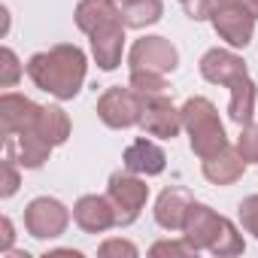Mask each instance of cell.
Masks as SVG:
<instances>
[{
  "label": "cell",
  "instance_id": "cell-33",
  "mask_svg": "<svg viewBox=\"0 0 258 258\" xmlns=\"http://www.w3.org/2000/svg\"><path fill=\"white\" fill-rule=\"evenodd\" d=\"M118 4H124V0H118Z\"/></svg>",
  "mask_w": 258,
  "mask_h": 258
},
{
  "label": "cell",
  "instance_id": "cell-3",
  "mask_svg": "<svg viewBox=\"0 0 258 258\" xmlns=\"http://www.w3.org/2000/svg\"><path fill=\"white\" fill-rule=\"evenodd\" d=\"M106 198L115 210V228H127L140 219V213L149 201V185L140 173L118 170L106 182Z\"/></svg>",
  "mask_w": 258,
  "mask_h": 258
},
{
  "label": "cell",
  "instance_id": "cell-4",
  "mask_svg": "<svg viewBox=\"0 0 258 258\" xmlns=\"http://www.w3.org/2000/svg\"><path fill=\"white\" fill-rule=\"evenodd\" d=\"M97 118L112 131H127L143 118V97L131 85H112L97 97Z\"/></svg>",
  "mask_w": 258,
  "mask_h": 258
},
{
  "label": "cell",
  "instance_id": "cell-23",
  "mask_svg": "<svg viewBox=\"0 0 258 258\" xmlns=\"http://www.w3.org/2000/svg\"><path fill=\"white\" fill-rule=\"evenodd\" d=\"M127 85H131L140 97H155V94H164L167 91L164 73H152V70H131Z\"/></svg>",
  "mask_w": 258,
  "mask_h": 258
},
{
  "label": "cell",
  "instance_id": "cell-15",
  "mask_svg": "<svg viewBox=\"0 0 258 258\" xmlns=\"http://www.w3.org/2000/svg\"><path fill=\"white\" fill-rule=\"evenodd\" d=\"M4 143H7V155L16 158L19 167H25V170H40V167L49 161L52 149H55V146H52L49 140H43L37 131H22V134H16V137H4Z\"/></svg>",
  "mask_w": 258,
  "mask_h": 258
},
{
  "label": "cell",
  "instance_id": "cell-7",
  "mask_svg": "<svg viewBox=\"0 0 258 258\" xmlns=\"http://www.w3.org/2000/svg\"><path fill=\"white\" fill-rule=\"evenodd\" d=\"M255 16L240 10V7H231V4H222L210 13V25L213 31L231 46V49H246L255 37Z\"/></svg>",
  "mask_w": 258,
  "mask_h": 258
},
{
  "label": "cell",
  "instance_id": "cell-30",
  "mask_svg": "<svg viewBox=\"0 0 258 258\" xmlns=\"http://www.w3.org/2000/svg\"><path fill=\"white\" fill-rule=\"evenodd\" d=\"M16 243V228H13V219L4 216L0 219V252H10Z\"/></svg>",
  "mask_w": 258,
  "mask_h": 258
},
{
  "label": "cell",
  "instance_id": "cell-32",
  "mask_svg": "<svg viewBox=\"0 0 258 258\" xmlns=\"http://www.w3.org/2000/svg\"><path fill=\"white\" fill-rule=\"evenodd\" d=\"M55 255H70V258H82V252H79V249H49V252H46V258H55Z\"/></svg>",
  "mask_w": 258,
  "mask_h": 258
},
{
  "label": "cell",
  "instance_id": "cell-18",
  "mask_svg": "<svg viewBox=\"0 0 258 258\" xmlns=\"http://www.w3.org/2000/svg\"><path fill=\"white\" fill-rule=\"evenodd\" d=\"M121 19V4L118 0H79L73 10V22L82 34H94L100 25Z\"/></svg>",
  "mask_w": 258,
  "mask_h": 258
},
{
  "label": "cell",
  "instance_id": "cell-10",
  "mask_svg": "<svg viewBox=\"0 0 258 258\" xmlns=\"http://www.w3.org/2000/svg\"><path fill=\"white\" fill-rule=\"evenodd\" d=\"M88 40H91V55L100 70L109 73L121 64V52H124V22L121 19L100 25L94 34H88Z\"/></svg>",
  "mask_w": 258,
  "mask_h": 258
},
{
  "label": "cell",
  "instance_id": "cell-21",
  "mask_svg": "<svg viewBox=\"0 0 258 258\" xmlns=\"http://www.w3.org/2000/svg\"><path fill=\"white\" fill-rule=\"evenodd\" d=\"M161 16H164L161 0H124L121 4V22H124V28H134V31L158 25Z\"/></svg>",
  "mask_w": 258,
  "mask_h": 258
},
{
  "label": "cell",
  "instance_id": "cell-25",
  "mask_svg": "<svg viewBox=\"0 0 258 258\" xmlns=\"http://www.w3.org/2000/svg\"><path fill=\"white\" fill-rule=\"evenodd\" d=\"M149 255L152 258H191V255H198V249L185 237H179V240H158V243H152Z\"/></svg>",
  "mask_w": 258,
  "mask_h": 258
},
{
  "label": "cell",
  "instance_id": "cell-13",
  "mask_svg": "<svg viewBox=\"0 0 258 258\" xmlns=\"http://www.w3.org/2000/svg\"><path fill=\"white\" fill-rule=\"evenodd\" d=\"M73 222L85 234H103L115 228V210L106 195H82L73 204Z\"/></svg>",
  "mask_w": 258,
  "mask_h": 258
},
{
  "label": "cell",
  "instance_id": "cell-9",
  "mask_svg": "<svg viewBox=\"0 0 258 258\" xmlns=\"http://www.w3.org/2000/svg\"><path fill=\"white\" fill-rule=\"evenodd\" d=\"M40 103H34L25 94L4 91L0 94V131L4 137H16L22 131H34V124L40 118Z\"/></svg>",
  "mask_w": 258,
  "mask_h": 258
},
{
  "label": "cell",
  "instance_id": "cell-34",
  "mask_svg": "<svg viewBox=\"0 0 258 258\" xmlns=\"http://www.w3.org/2000/svg\"><path fill=\"white\" fill-rule=\"evenodd\" d=\"M179 4H185V0H179Z\"/></svg>",
  "mask_w": 258,
  "mask_h": 258
},
{
  "label": "cell",
  "instance_id": "cell-5",
  "mask_svg": "<svg viewBox=\"0 0 258 258\" xmlns=\"http://www.w3.org/2000/svg\"><path fill=\"white\" fill-rule=\"evenodd\" d=\"M70 210L58 201V198H34L28 207H25V231L34 237V240H55L67 231L70 225Z\"/></svg>",
  "mask_w": 258,
  "mask_h": 258
},
{
  "label": "cell",
  "instance_id": "cell-27",
  "mask_svg": "<svg viewBox=\"0 0 258 258\" xmlns=\"http://www.w3.org/2000/svg\"><path fill=\"white\" fill-rule=\"evenodd\" d=\"M97 255H100V258H137V255H140V249H137L131 240L109 237V240H103V243H100Z\"/></svg>",
  "mask_w": 258,
  "mask_h": 258
},
{
  "label": "cell",
  "instance_id": "cell-16",
  "mask_svg": "<svg viewBox=\"0 0 258 258\" xmlns=\"http://www.w3.org/2000/svg\"><path fill=\"white\" fill-rule=\"evenodd\" d=\"M121 164H124V170L140 173V176H158V173H164V167H167V155H164V149H161L155 140L137 137L131 146L124 149Z\"/></svg>",
  "mask_w": 258,
  "mask_h": 258
},
{
  "label": "cell",
  "instance_id": "cell-28",
  "mask_svg": "<svg viewBox=\"0 0 258 258\" xmlns=\"http://www.w3.org/2000/svg\"><path fill=\"white\" fill-rule=\"evenodd\" d=\"M237 219H240L243 231L252 234V237L258 240V195H249V198L240 201V207H237Z\"/></svg>",
  "mask_w": 258,
  "mask_h": 258
},
{
  "label": "cell",
  "instance_id": "cell-11",
  "mask_svg": "<svg viewBox=\"0 0 258 258\" xmlns=\"http://www.w3.org/2000/svg\"><path fill=\"white\" fill-rule=\"evenodd\" d=\"M198 70H201V76H204L207 82H213V85H225V88H228L231 82H237L240 76L249 73V70H246V61H243L237 52H231V49H219V46L201 55Z\"/></svg>",
  "mask_w": 258,
  "mask_h": 258
},
{
  "label": "cell",
  "instance_id": "cell-1",
  "mask_svg": "<svg viewBox=\"0 0 258 258\" xmlns=\"http://www.w3.org/2000/svg\"><path fill=\"white\" fill-rule=\"evenodd\" d=\"M31 82L52 94L55 100H73L82 91L85 73H88V58L79 46L73 43H58L46 52H34L25 64Z\"/></svg>",
  "mask_w": 258,
  "mask_h": 258
},
{
  "label": "cell",
  "instance_id": "cell-19",
  "mask_svg": "<svg viewBox=\"0 0 258 258\" xmlns=\"http://www.w3.org/2000/svg\"><path fill=\"white\" fill-rule=\"evenodd\" d=\"M70 115L61 109V106H55V103H46L43 109H40V118H37V124H34V131L43 137V140H49L52 146H64L67 143V137H70Z\"/></svg>",
  "mask_w": 258,
  "mask_h": 258
},
{
  "label": "cell",
  "instance_id": "cell-17",
  "mask_svg": "<svg viewBox=\"0 0 258 258\" xmlns=\"http://www.w3.org/2000/svg\"><path fill=\"white\" fill-rule=\"evenodd\" d=\"M201 170H204V179L213 182V185H231L237 179H243L246 173V158L240 155L237 146H225L219 152H213L210 158L201 161Z\"/></svg>",
  "mask_w": 258,
  "mask_h": 258
},
{
  "label": "cell",
  "instance_id": "cell-29",
  "mask_svg": "<svg viewBox=\"0 0 258 258\" xmlns=\"http://www.w3.org/2000/svg\"><path fill=\"white\" fill-rule=\"evenodd\" d=\"M22 185V173H19V161L4 155V179H0V198H13Z\"/></svg>",
  "mask_w": 258,
  "mask_h": 258
},
{
  "label": "cell",
  "instance_id": "cell-12",
  "mask_svg": "<svg viewBox=\"0 0 258 258\" xmlns=\"http://www.w3.org/2000/svg\"><path fill=\"white\" fill-rule=\"evenodd\" d=\"M222 222H225V216H219L213 207H207V204L195 201V204H191V210H188V216H185L182 237H185L198 252H201V249H207V252H210V246H213V243H216V237H219Z\"/></svg>",
  "mask_w": 258,
  "mask_h": 258
},
{
  "label": "cell",
  "instance_id": "cell-24",
  "mask_svg": "<svg viewBox=\"0 0 258 258\" xmlns=\"http://www.w3.org/2000/svg\"><path fill=\"white\" fill-rule=\"evenodd\" d=\"M25 73H28V70L22 67L19 55H16L10 46L0 49V88H16V82H19Z\"/></svg>",
  "mask_w": 258,
  "mask_h": 258
},
{
  "label": "cell",
  "instance_id": "cell-26",
  "mask_svg": "<svg viewBox=\"0 0 258 258\" xmlns=\"http://www.w3.org/2000/svg\"><path fill=\"white\" fill-rule=\"evenodd\" d=\"M237 149L246 158V164H258V124H240V137H237Z\"/></svg>",
  "mask_w": 258,
  "mask_h": 258
},
{
  "label": "cell",
  "instance_id": "cell-20",
  "mask_svg": "<svg viewBox=\"0 0 258 258\" xmlns=\"http://www.w3.org/2000/svg\"><path fill=\"white\" fill-rule=\"evenodd\" d=\"M228 91H231V100H228V115H231V121L249 124L252 115H255V82H252V76H249V73L240 76L237 82L228 85Z\"/></svg>",
  "mask_w": 258,
  "mask_h": 258
},
{
  "label": "cell",
  "instance_id": "cell-8",
  "mask_svg": "<svg viewBox=\"0 0 258 258\" xmlns=\"http://www.w3.org/2000/svg\"><path fill=\"white\" fill-rule=\"evenodd\" d=\"M140 127L149 137L158 140H173L182 131V112L179 106H173V100L167 94H155V97H143V118Z\"/></svg>",
  "mask_w": 258,
  "mask_h": 258
},
{
  "label": "cell",
  "instance_id": "cell-31",
  "mask_svg": "<svg viewBox=\"0 0 258 258\" xmlns=\"http://www.w3.org/2000/svg\"><path fill=\"white\" fill-rule=\"evenodd\" d=\"M222 4L240 7V10H246V13H252V16L258 19V0H213V10H216V7H222Z\"/></svg>",
  "mask_w": 258,
  "mask_h": 258
},
{
  "label": "cell",
  "instance_id": "cell-22",
  "mask_svg": "<svg viewBox=\"0 0 258 258\" xmlns=\"http://www.w3.org/2000/svg\"><path fill=\"white\" fill-rule=\"evenodd\" d=\"M210 252L219 255V258H234V255H243V252H246V240H243L240 228H237L231 219L222 222L219 237H216V243L210 246Z\"/></svg>",
  "mask_w": 258,
  "mask_h": 258
},
{
  "label": "cell",
  "instance_id": "cell-2",
  "mask_svg": "<svg viewBox=\"0 0 258 258\" xmlns=\"http://www.w3.org/2000/svg\"><path fill=\"white\" fill-rule=\"evenodd\" d=\"M179 112H182V131L188 134V146L201 161L228 146L225 124H222L219 109H216V103L210 97L195 94L179 106Z\"/></svg>",
  "mask_w": 258,
  "mask_h": 258
},
{
  "label": "cell",
  "instance_id": "cell-14",
  "mask_svg": "<svg viewBox=\"0 0 258 258\" xmlns=\"http://www.w3.org/2000/svg\"><path fill=\"white\" fill-rule=\"evenodd\" d=\"M191 204H195V195H191L188 188H182V185H167V188L158 195L155 210H152L158 228H164V231H182Z\"/></svg>",
  "mask_w": 258,
  "mask_h": 258
},
{
  "label": "cell",
  "instance_id": "cell-6",
  "mask_svg": "<svg viewBox=\"0 0 258 258\" xmlns=\"http://www.w3.org/2000/svg\"><path fill=\"white\" fill-rule=\"evenodd\" d=\"M179 64V52L167 37H140L127 52L131 70H152V73H173Z\"/></svg>",
  "mask_w": 258,
  "mask_h": 258
}]
</instances>
